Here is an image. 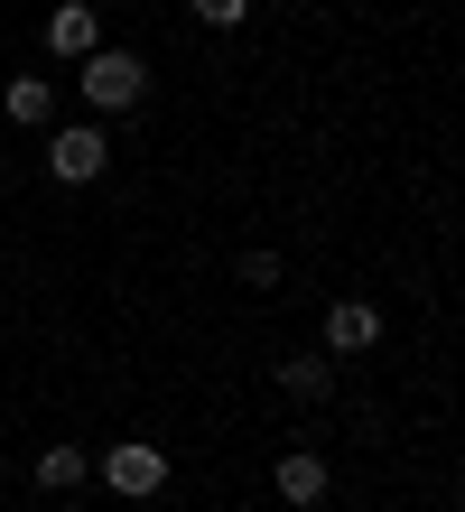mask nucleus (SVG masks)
<instances>
[{
    "label": "nucleus",
    "instance_id": "2",
    "mask_svg": "<svg viewBox=\"0 0 465 512\" xmlns=\"http://www.w3.org/2000/svg\"><path fill=\"white\" fill-rule=\"evenodd\" d=\"M93 475H103V485L121 494V503H149L168 485V447H149V438H131V447H103V457H93Z\"/></svg>",
    "mask_w": 465,
    "mask_h": 512
},
{
    "label": "nucleus",
    "instance_id": "3",
    "mask_svg": "<svg viewBox=\"0 0 465 512\" xmlns=\"http://www.w3.org/2000/svg\"><path fill=\"white\" fill-rule=\"evenodd\" d=\"M47 168L66 177V187H93V177L112 168V149H103V122H75V131H56V140H47Z\"/></svg>",
    "mask_w": 465,
    "mask_h": 512
},
{
    "label": "nucleus",
    "instance_id": "6",
    "mask_svg": "<svg viewBox=\"0 0 465 512\" xmlns=\"http://www.w3.org/2000/svg\"><path fill=\"white\" fill-rule=\"evenodd\" d=\"M279 391H289V401H326L335 391V354H289V364H279Z\"/></svg>",
    "mask_w": 465,
    "mask_h": 512
},
{
    "label": "nucleus",
    "instance_id": "1",
    "mask_svg": "<svg viewBox=\"0 0 465 512\" xmlns=\"http://www.w3.org/2000/svg\"><path fill=\"white\" fill-rule=\"evenodd\" d=\"M75 66H84V103L93 112H131L149 94V66H140L131 47H93V56H75Z\"/></svg>",
    "mask_w": 465,
    "mask_h": 512
},
{
    "label": "nucleus",
    "instance_id": "5",
    "mask_svg": "<svg viewBox=\"0 0 465 512\" xmlns=\"http://www.w3.org/2000/svg\"><path fill=\"white\" fill-rule=\"evenodd\" d=\"M47 47H56V56H93V47H103V19H93V0H66V10L47 19Z\"/></svg>",
    "mask_w": 465,
    "mask_h": 512
},
{
    "label": "nucleus",
    "instance_id": "7",
    "mask_svg": "<svg viewBox=\"0 0 465 512\" xmlns=\"http://www.w3.org/2000/svg\"><path fill=\"white\" fill-rule=\"evenodd\" d=\"M0 112H10V122H28V131H38L47 112H56V84H47V75H10V94H0Z\"/></svg>",
    "mask_w": 465,
    "mask_h": 512
},
{
    "label": "nucleus",
    "instance_id": "11",
    "mask_svg": "<svg viewBox=\"0 0 465 512\" xmlns=\"http://www.w3.org/2000/svg\"><path fill=\"white\" fill-rule=\"evenodd\" d=\"M56 512H75V503H66V494H56Z\"/></svg>",
    "mask_w": 465,
    "mask_h": 512
},
{
    "label": "nucleus",
    "instance_id": "9",
    "mask_svg": "<svg viewBox=\"0 0 465 512\" xmlns=\"http://www.w3.org/2000/svg\"><path fill=\"white\" fill-rule=\"evenodd\" d=\"M279 494H289V503H317L326 494V457H307V447H298V457H279Z\"/></svg>",
    "mask_w": 465,
    "mask_h": 512
},
{
    "label": "nucleus",
    "instance_id": "8",
    "mask_svg": "<svg viewBox=\"0 0 465 512\" xmlns=\"http://www.w3.org/2000/svg\"><path fill=\"white\" fill-rule=\"evenodd\" d=\"M84 475H93V457H84V447H38V485H47V494H75Z\"/></svg>",
    "mask_w": 465,
    "mask_h": 512
},
{
    "label": "nucleus",
    "instance_id": "4",
    "mask_svg": "<svg viewBox=\"0 0 465 512\" xmlns=\"http://www.w3.org/2000/svg\"><path fill=\"white\" fill-rule=\"evenodd\" d=\"M372 345H382L372 298H335V308H326V354H372Z\"/></svg>",
    "mask_w": 465,
    "mask_h": 512
},
{
    "label": "nucleus",
    "instance_id": "10",
    "mask_svg": "<svg viewBox=\"0 0 465 512\" xmlns=\"http://www.w3.org/2000/svg\"><path fill=\"white\" fill-rule=\"evenodd\" d=\"M196 19L205 28H242V19H252V0H196Z\"/></svg>",
    "mask_w": 465,
    "mask_h": 512
}]
</instances>
